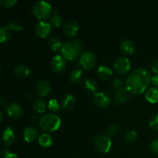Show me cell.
I'll use <instances>...</instances> for the list:
<instances>
[{"label":"cell","mask_w":158,"mask_h":158,"mask_svg":"<svg viewBox=\"0 0 158 158\" xmlns=\"http://www.w3.org/2000/svg\"><path fill=\"white\" fill-rule=\"evenodd\" d=\"M52 6L46 1H38L32 6V13L39 19H45L52 13Z\"/></svg>","instance_id":"277c9868"},{"label":"cell","mask_w":158,"mask_h":158,"mask_svg":"<svg viewBox=\"0 0 158 158\" xmlns=\"http://www.w3.org/2000/svg\"><path fill=\"white\" fill-rule=\"evenodd\" d=\"M14 73L15 76L20 78H24L28 77L30 73V69L27 66L24 64H19L14 69Z\"/></svg>","instance_id":"ffe728a7"},{"label":"cell","mask_w":158,"mask_h":158,"mask_svg":"<svg viewBox=\"0 0 158 158\" xmlns=\"http://www.w3.org/2000/svg\"><path fill=\"white\" fill-rule=\"evenodd\" d=\"M96 148L101 153H108L112 147L110 137L106 134H99L94 139Z\"/></svg>","instance_id":"5b68a950"},{"label":"cell","mask_w":158,"mask_h":158,"mask_svg":"<svg viewBox=\"0 0 158 158\" xmlns=\"http://www.w3.org/2000/svg\"><path fill=\"white\" fill-rule=\"evenodd\" d=\"M149 126L152 128L153 130L158 131V114L152 116L149 121Z\"/></svg>","instance_id":"d6a6232c"},{"label":"cell","mask_w":158,"mask_h":158,"mask_svg":"<svg viewBox=\"0 0 158 158\" xmlns=\"http://www.w3.org/2000/svg\"><path fill=\"white\" fill-rule=\"evenodd\" d=\"M11 37V29L8 26L0 27V42L5 43Z\"/></svg>","instance_id":"d4e9b609"},{"label":"cell","mask_w":158,"mask_h":158,"mask_svg":"<svg viewBox=\"0 0 158 158\" xmlns=\"http://www.w3.org/2000/svg\"><path fill=\"white\" fill-rule=\"evenodd\" d=\"M51 29H52V25L43 20H41L36 23L35 26V34L41 38H45L50 33Z\"/></svg>","instance_id":"9c48e42d"},{"label":"cell","mask_w":158,"mask_h":158,"mask_svg":"<svg viewBox=\"0 0 158 158\" xmlns=\"http://www.w3.org/2000/svg\"><path fill=\"white\" fill-rule=\"evenodd\" d=\"M128 90L126 87H123L119 90L116 91L114 94V100L117 104H120V103H126L129 99V94Z\"/></svg>","instance_id":"9a60e30c"},{"label":"cell","mask_w":158,"mask_h":158,"mask_svg":"<svg viewBox=\"0 0 158 158\" xmlns=\"http://www.w3.org/2000/svg\"><path fill=\"white\" fill-rule=\"evenodd\" d=\"M33 109L34 110L36 111L37 113H42L45 112V110H46V104H45V101L43 99H37L35 100L33 103Z\"/></svg>","instance_id":"4316f807"},{"label":"cell","mask_w":158,"mask_h":158,"mask_svg":"<svg viewBox=\"0 0 158 158\" xmlns=\"http://www.w3.org/2000/svg\"><path fill=\"white\" fill-rule=\"evenodd\" d=\"M125 140L130 143H133L135 141L137 138V133L134 130H130V131H127L126 134L124 135Z\"/></svg>","instance_id":"f1b7e54d"},{"label":"cell","mask_w":158,"mask_h":158,"mask_svg":"<svg viewBox=\"0 0 158 158\" xmlns=\"http://www.w3.org/2000/svg\"><path fill=\"white\" fill-rule=\"evenodd\" d=\"M151 82H152L153 85H154L155 86H158V74H156L151 78Z\"/></svg>","instance_id":"f35d334b"},{"label":"cell","mask_w":158,"mask_h":158,"mask_svg":"<svg viewBox=\"0 0 158 158\" xmlns=\"http://www.w3.org/2000/svg\"><path fill=\"white\" fill-rule=\"evenodd\" d=\"M79 30V24L76 20L69 19L63 26V32L67 36H75Z\"/></svg>","instance_id":"8fae6325"},{"label":"cell","mask_w":158,"mask_h":158,"mask_svg":"<svg viewBox=\"0 0 158 158\" xmlns=\"http://www.w3.org/2000/svg\"><path fill=\"white\" fill-rule=\"evenodd\" d=\"M131 61L127 57H119L114 62V68L116 73L118 74H124L131 69Z\"/></svg>","instance_id":"52a82bcc"},{"label":"cell","mask_w":158,"mask_h":158,"mask_svg":"<svg viewBox=\"0 0 158 158\" xmlns=\"http://www.w3.org/2000/svg\"><path fill=\"white\" fill-rule=\"evenodd\" d=\"M119 132V127L115 124H111L108 127L107 130H106V135L110 137H114L115 136L117 133Z\"/></svg>","instance_id":"1f68e13d"},{"label":"cell","mask_w":158,"mask_h":158,"mask_svg":"<svg viewBox=\"0 0 158 158\" xmlns=\"http://www.w3.org/2000/svg\"><path fill=\"white\" fill-rule=\"evenodd\" d=\"M145 98L150 103H155L158 102V88L151 87L146 91Z\"/></svg>","instance_id":"44dd1931"},{"label":"cell","mask_w":158,"mask_h":158,"mask_svg":"<svg viewBox=\"0 0 158 158\" xmlns=\"http://www.w3.org/2000/svg\"><path fill=\"white\" fill-rule=\"evenodd\" d=\"M0 102H1L2 106H4V105H5V100H4V98H3V97H1V98H0Z\"/></svg>","instance_id":"ab89813d"},{"label":"cell","mask_w":158,"mask_h":158,"mask_svg":"<svg viewBox=\"0 0 158 158\" xmlns=\"http://www.w3.org/2000/svg\"><path fill=\"white\" fill-rule=\"evenodd\" d=\"M83 49V43L78 39L70 40L63 45L61 52L65 59L73 61L78 58Z\"/></svg>","instance_id":"7a4b0ae2"},{"label":"cell","mask_w":158,"mask_h":158,"mask_svg":"<svg viewBox=\"0 0 158 158\" xmlns=\"http://www.w3.org/2000/svg\"><path fill=\"white\" fill-rule=\"evenodd\" d=\"M83 86H84V89H86V91L89 93H97V82L95 80L92 78L86 79L84 82V84H83Z\"/></svg>","instance_id":"cb8c5ba5"},{"label":"cell","mask_w":158,"mask_h":158,"mask_svg":"<svg viewBox=\"0 0 158 158\" xmlns=\"http://www.w3.org/2000/svg\"><path fill=\"white\" fill-rule=\"evenodd\" d=\"M2 119H3V114H2V111H1V112H0V120H1V121L2 120Z\"/></svg>","instance_id":"60d3db41"},{"label":"cell","mask_w":158,"mask_h":158,"mask_svg":"<svg viewBox=\"0 0 158 158\" xmlns=\"http://www.w3.org/2000/svg\"><path fill=\"white\" fill-rule=\"evenodd\" d=\"M151 150L155 154H158V138L153 140L151 143Z\"/></svg>","instance_id":"8d00e7d4"},{"label":"cell","mask_w":158,"mask_h":158,"mask_svg":"<svg viewBox=\"0 0 158 158\" xmlns=\"http://www.w3.org/2000/svg\"><path fill=\"white\" fill-rule=\"evenodd\" d=\"M61 125V120L59 116L52 114V113H48L42 116L40 120V126L43 131H56L60 128Z\"/></svg>","instance_id":"3957f363"},{"label":"cell","mask_w":158,"mask_h":158,"mask_svg":"<svg viewBox=\"0 0 158 158\" xmlns=\"http://www.w3.org/2000/svg\"><path fill=\"white\" fill-rule=\"evenodd\" d=\"M151 67H152V70L154 71L155 73L158 74V60H154L152 63V65H151Z\"/></svg>","instance_id":"74e56055"},{"label":"cell","mask_w":158,"mask_h":158,"mask_svg":"<svg viewBox=\"0 0 158 158\" xmlns=\"http://www.w3.org/2000/svg\"><path fill=\"white\" fill-rule=\"evenodd\" d=\"M93 103L98 107H105L110 103V97L104 92H97L93 97Z\"/></svg>","instance_id":"ba28073f"},{"label":"cell","mask_w":158,"mask_h":158,"mask_svg":"<svg viewBox=\"0 0 158 158\" xmlns=\"http://www.w3.org/2000/svg\"><path fill=\"white\" fill-rule=\"evenodd\" d=\"M60 105L61 104H60V103L57 100H54V99H52V100L48 102V108L52 112L58 111L60 109Z\"/></svg>","instance_id":"4dcf8cb0"},{"label":"cell","mask_w":158,"mask_h":158,"mask_svg":"<svg viewBox=\"0 0 158 158\" xmlns=\"http://www.w3.org/2000/svg\"><path fill=\"white\" fill-rule=\"evenodd\" d=\"M15 140V133L10 127H6L2 133V142L6 147L13 143Z\"/></svg>","instance_id":"7c38bea8"},{"label":"cell","mask_w":158,"mask_h":158,"mask_svg":"<svg viewBox=\"0 0 158 158\" xmlns=\"http://www.w3.org/2000/svg\"><path fill=\"white\" fill-rule=\"evenodd\" d=\"M151 73L143 68H138L133 71L125 81V87L132 94L143 93L151 82Z\"/></svg>","instance_id":"6da1fadb"},{"label":"cell","mask_w":158,"mask_h":158,"mask_svg":"<svg viewBox=\"0 0 158 158\" xmlns=\"http://www.w3.org/2000/svg\"><path fill=\"white\" fill-rule=\"evenodd\" d=\"M66 60L64 57L61 55H56L52 58L50 62L51 69L54 72L60 73L62 72L66 68Z\"/></svg>","instance_id":"30bf717a"},{"label":"cell","mask_w":158,"mask_h":158,"mask_svg":"<svg viewBox=\"0 0 158 158\" xmlns=\"http://www.w3.org/2000/svg\"><path fill=\"white\" fill-rule=\"evenodd\" d=\"M2 155L3 158H18V156L16 154L6 149L2 151Z\"/></svg>","instance_id":"d590c367"},{"label":"cell","mask_w":158,"mask_h":158,"mask_svg":"<svg viewBox=\"0 0 158 158\" xmlns=\"http://www.w3.org/2000/svg\"><path fill=\"white\" fill-rule=\"evenodd\" d=\"M38 142L43 148H49L52 143V137L49 134H43L39 137Z\"/></svg>","instance_id":"603a6c76"},{"label":"cell","mask_w":158,"mask_h":158,"mask_svg":"<svg viewBox=\"0 0 158 158\" xmlns=\"http://www.w3.org/2000/svg\"><path fill=\"white\" fill-rule=\"evenodd\" d=\"M7 26L11 30L14 31V32H21L23 29V24L20 22L17 21V20H12V21H10Z\"/></svg>","instance_id":"83f0119b"},{"label":"cell","mask_w":158,"mask_h":158,"mask_svg":"<svg viewBox=\"0 0 158 158\" xmlns=\"http://www.w3.org/2000/svg\"><path fill=\"white\" fill-rule=\"evenodd\" d=\"M38 134L39 133L36 128L32 126H29L24 128L23 136V138L26 142H31L33 141L37 138Z\"/></svg>","instance_id":"5bb4252c"},{"label":"cell","mask_w":158,"mask_h":158,"mask_svg":"<svg viewBox=\"0 0 158 158\" xmlns=\"http://www.w3.org/2000/svg\"><path fill=\"white\" fill-rule=\"evenodd\" d=\"M76 98L72 94H67L62 98L61 106L66 110H69L75 104Z\"/></svg>","instance_id":"2e32d148"},{"label":"cell","mask_w":158,"mask_h":158,"mask_svg":"<svg viewBox=\"0 0 158 158\" xmlns=\"http://www.w3.org/2000/svg\"><path fill=\"white\" fill-rule=\"evenodd\" d=\"M97 63L95 54L90 51H85L80 58V65L84 69H90L94 67Z\"/></svg>","instance_id":"8992f818"},{"label":"cell","mask_w":158,"mask_h":158,"mask_svg":"<svg viewBox=\"0 0 158 158\" xmlns=\"http://www.w3.org/2000/svg\"><path fill=\"white\" fill-rule=\"evenodd\" d=\"M36 89L37 92H38V94L40 96V97H43V96L47 95L49 93L51 89L50 84L48 81L45 80H40V81L37 83L36 85Z\"/></svg>","instance_id":"ac0fdd59"},{"label":"cell","mask_w":158,"mask_h":158,"mask_svg":"<svg viewBox=\"0 0 158 158\" xmlns=\"http://www.w3.org/2000/svg\"><path fill=\"white\" fill-rule=\"evenodd\" d=\"M97 76L101 80H109L111 77H112V74H113V71L109 66H99L98 69H97Z\"/></svg>","instance_id":"d6986e66"},{"label":"cell","mask_w":158,"mask_h":158,"mask_svg":"<svg viewBox=\"0 0 158 158\" xmlns=\"http://www.w3.org/2000/svg\"><path fill=\"white\" fill-rule=\"evenodd\" d=\"M7 114L13 118H19L23 115V109L18 103H12L6 107Z\"/></svg>","instance_id":"4fadbf2b"},{"label":"cell","mask_w":158,"mask_h":158,"mask_svg":"<svg viewBox=\"0 0 158 158\" xmlns=\"http://www.w3.org/2000/svg\"><path fill=\"white\" fill-rule=\"evenodd\" d=\"M48 44H49V48L53 51L61 50L63 45L61 40L56 36H52L48 40Z\"/></svg>","instance_id":"7402d4cb"},{"label":"cell","mask_w":158,"mask_h":158,"mask_svg":"<svg viewBox=\"0 0 158 158\" xmlns=\"http://www.w3.org/2000/svg\"><path fill=\"white\" fill-rule=\"evenodd\" d=\"M0 3L3 7L11 8L17 3L16 0H0Z\"/></svg>","instance_id":"e575fe53"},{"label":"cell","mask_w":158,"mask_h":158,"mask_svg":"<svg viewBox=\"0 0 158 158\" xmlns=\"http://www.w3.org/2000/svg\"><path fill=\"white\" fill-rule=\"evenodd\" d=\"M69 79L73 83H78L83 79V71L80 69H75L70 73Z\"/></svg>","instance_id":"484cf974"},{"label":"cell","mask_w":158,"mask_h":158,"mask_svg":"<svg viewBox=\"0 0 158 158\" xmlns=\"http://www.w3.org/2000/svg\"><path fill=\"white\" fill-rule=\"evenodd\" d=\"M63 23V18L60 15L54 14L50 18V24L55 27H60Z\"/></svg>","instance_id":"f546056e"},{"label":"cell","mask_w":158,"mask_h":158,"mask_svg":"<svg viewBox=\"0 0 158 158\" xmlns=\"http://www.w3.org/2000/svg\"><path fill=\"white\" fill-rule=\"evenodd\" d=\"M120 49L124 53L132 54L136 50L135 43L131 40H123L120 43Z\"/></svg>","instance_id":"e0dca14e"},{"label":"cell","mask_w":158,"mask_h":158,"mask_svg":"<svg viewBox=\"0 0 158 158\" xmlns=\"http://www.w3.org/2000/svg\"><path fill=\"white\" fill-rule=\"evenodd\" d=\"M112 86L114 89H116V91L123 88V81L122 79L117 78L112 82Z\"/></svg>","instance_id":"836d02e7"}]
</instances>
